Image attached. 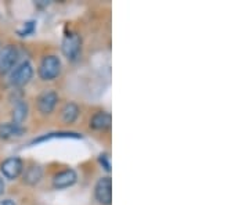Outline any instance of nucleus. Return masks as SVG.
Returning a JSON list of instances; mask_svg holds the SVG:
<instances>
[{
	"label": "nucleus",
	"mask_w": 249,
	"mask_h": 205,
	"mask_svg": "<svg viewBox=\"0 0 249 205\" xmlns=\"http://www.w3.org/2000/svg\"><path fill=\"white\" fill-rule=\"evenodd\" d=\"M3 191H4V182H3V179L0 178V196L3 194Z\"/></svg>",
	"instance_id": "obj_17"
},
{
	"label": "nucleus",
	"mask_w": 249,
	"mask_h": 205,
	"mask_svg": "<svg viewBox=\"0 0 249 205\" xmlns=\"http://www.w3.org/2000/svg\"><path fill=\"white\" fill-rule=\"evenodd\" d=\"M24 133L25 130L21 128V125H16L13 122L0 125V139H4V140L16 139V137H21Z\"/></svg>",
	"instance_id": "obj_10"
},
{
	"label": "nucleus",
	"mask_w": 249,
	"mask_h": 205,
	"mask_svg": "<svg viewBox=\"0 0 249 205\" xmlns=\"http://www.w3.org/2000/svg\"><path fill=\"white\" fill-rule=\"evenodd\" d=\"M43 176V170L39 165H31L28 167L27 170L24 172V183H27L29 186H34L36 183L40 182V179Z\"/></svg>",
	"instance_id": "obj_11"
},
{
	"label": "nucleus",
	"mask_w": 249,
	"mask_h": 205,
	"mask_svg": "<svg viewBox=\"0 0 249 205\" xmlns=\"http://www.w3.org/2000/svg\"><path fill=\"white\" fill-rule=\"evenodd\" d=\"M94 196L101 205L112 204V180L109 176L98 180L94 187Z\"/></svg>",
	"instance_id": "obj_4"
},
{
	"label": "nucleus",
	"mask_w": 249,
	"mask_h": 205,
	"mask_svg": "<svg viewBox=\"0 0 249 205\" xmlns=\"http://www.w3.org/2000/svg\"><path fill=\"white\" fill-rule=\"evenodd\" d=\"M79 116V107L75 103L65 104L61 110V118L65 124H73Z\"/></svg>",
	"instance_id": "obj_13"
},
{
	"label": "nucleus",
	"mask_w": 249,
	"mask_h": 205,
	"mask_svg": "<svg viewBox=\"0 0 249 205\" xmlns=\"http://www.w3.org/2000/svg\"><path fill=\"white\" fill-rule=\"evenodd\" d=\"M98 161H100V164L103 165V168H104V169L107 170V172H111V157H109V154H108V152H103V154H100Z\"/></svg>",
	"instance_id": "obj_15"
},
{
	"label": "nucleus",
	"mask_w": 249,
	"mask_h": 205,
	"mask_svg": "<svg viewBox=\"0 0 249 205\" xmlns=\"http://www.w3.org/2000/svg\"><path fill=\"white\" fill-rule=\"evenodd\" d=\"M34 31H35V21H29V22H25V24H24L22 29H18V35L28 36L31 35Z\"/></svg>",
	"instance_id": "obj_14"
},
{
	"label": "nucleus",
	"mask_w": 249,
	"mask_h": 205,
	"mask_svg": "<svg viewBox=\"0 0 249 205\" xmlns=\"http://www.w3.org/2000/svg\"><path fill=\"white\" fill-rule=\"evenodd\" d=\"M18 61V50L16 46H6L0 50V74L4 75L10 72Z\"/></svg>",
	"instance_id": "obj_5"
},
{
	"label": "nucleus",
	"mask_w": 249,
	"mask_h": 205,
	"mask_svg": "<svg viewBox=\"0 0 249 205\" xmlns=\"http://www.w3.org/2000/svg\"><path fill=\"white\" fill-rule=\"evenodd\" d=\"M78 180V175L73 169H65L57 173L53 178V186L57 190H62V188H68L73 186Z\"/></svg>",
	"instance_id": "obj_8"
},
{
	"label": "nucleus",
	"mask_w": 249,
	"mask_h": 205,
	"mask_svg": "<svg viewBox=\"0 0 249 205\" xmlns=\"http://www.w3.org/2000/svg\"><path fill=\"white\" fill-rule=\"evenodd\" d=\"M28 116V104L25 101L19 100L16 103V106L13 108V124L21 125Z\"/></svg>",
	"instance_id": "obj_12"
},
{
	"label": "nucleus",
	"mask_w": 249,
	"mask_h": 205,
	"mask_svg": "<svg viewBox=\"0 0 249 205\" xmlns=\"http://www.w3.org/2000/svg\"><path fill=\"white\" fill-rule=\"evenodd\" d=\"M34 76V67L29 61H24L18 65L14 71L11 72L10 75V83L16 88H22L27 83H29V80L32 79Z\"/></svg>",
	"instance_id": "obj_2"
},
{
	"label": "nucleus",
	"mask_w": 249,
	"mask_h": 205,
	"mask_svg": "<svg viewBox=\"0 0 249 205\" xmlns=\"http://www.w3.org/2000/svg\"><path fill=\"white\" fill-rule=\"evenodd\" d=\"M80 50H82V39H80V36L78 34H70V35L64 37V40H62V53L68 60L75 61L79 57Z\"/></svg>",
	"instance_id": "obj_3"
},
{
	"label": "nucleus",
	"mask_w": 249,
	"mask_h": 205,
	"mask_svg": "<svg viewBox=\"0 0 249 205\" xmlns=\"http://www.w3.org/2000/svg\"><path fill=\"white\" fill-rule=\"evenodd\" d=\"M0 205H16V204H14V201H11V200H3V201H0Z\"/></svg>",
	"instance_id": "obj_16"
},
{
	"label": "nucleus",
	"mask_w": 249,
	"mask_h": 205,
	"mask_svg": "<svg viewBox=\"0 0 249 205\" xmlns=\"http://www.w3.org/2000/svg\"><path fill=\"white\" fill-rule=\"evenodd\" d=\"M58 101V94L53 90H46L37 97V110L43 115H49L54 111Z\"/></svg>",
	"instance_id": "obj_7"
},
{
	"label": "nucleus",
	"mask_w": 249,
	"mask_h": 205,
	"mask_svg": "<svg viewBox=\"0 0 249 205\" xmlns=\"http://www.w3.org/2000/svg\"><path fill=\"white\" fill-rule=\"evenodd\" d=\"M37 72L43 80H54L61 74V60L57 56H46L42 58Z\"/></svg>",
	"instance_id": "obj_1"
},
{
	"label": "nucleus",
	"mask_w": 249,
	"mask_h": 205,
	"mask_svg": "<svg viewBox=\"0 0 249 205\" xmlns=\"http://www.w3.org/2000/svg\"><path fill=\"white\" fill-rule=\"evenodd\" d=\"M111 122H112V118H111V114L109 112H106V111H98L94 115L91 116L90 119V128L94 129V130H106L111 126Z\"/></svg>",
	"instance_id": "obj_9"
},
{
	"label": "nucleus",
	"mask_w": 249,
	"mask_h": 205,
	"mask_svg": "<svg viewBox=\"0 0 249 205\" xmlns=\"http://www.w3.org/2000/svg\"><path fill=\"white\" fill-rule=\"evenodd\" d=\"M0 170L3 173V176L9 180L17 179L22 170H24V162L18 157H10L7 160H4L0 165Z\"/></svg>",
	"instance_id": "obj_6"
}]
</instances>
